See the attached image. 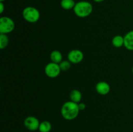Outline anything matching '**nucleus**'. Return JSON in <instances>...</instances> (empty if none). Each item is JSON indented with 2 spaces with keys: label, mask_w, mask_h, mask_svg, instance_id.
<instances>
[{
  "label": "nucleus",
  "mask_w": 133,
  "mask_h": 132,
  "mask_svg": "<svg viewBox=\"0 0 133 132\" xmlns=\"http://www.w3.org/2000/svg\"><path fill=\"white\" fill-rule=\"evenodd\" d=\"M112 44L114 47L116 48L124 46V37L120 35H116L112 40Z\"/></svg>",
  "instance_id": "12"
},
{
  "label": "nucleus",
  "mask_w": 133,
  "mask_h": 132,
  "mask_svg": "<svg viewBox=\"0 0 133 132\" xmlns=\"http://www.w3.org/2000/svg\"><path fill=\"white\" fill-rule=\"evenodd\" d=\"M124 47L129 50H133V30L124 36Z\"/></svg>",
  "instance_id": "9"
},
{
  "label": "nucleus",
  "mask_w": 133,
  "mask_h": 132,
  "mask_svg": "<svg viewBox=\"0 0 133 132\" xmlns=\"http://www.w3.org/2000/svg\"><path fill=\"white\" fill-rule=\"evenodd\" d=\"M94 1H95V2L96 3H101L103 2V1H104L105 0H93Z\"/></svg>",
  "instance_id": "19"
},
{
  "label": "nucleus",
  "mask_w": 133,
  "mask_h": 132,
  "mask_svg": "<svg viewBox=\"0 0 133 132\" xmlns=\"http://www.w3.org/2000/svg\"><path fill=\"white\" fill-rule=\"evenodd\" d=\"M50 59L52 62L59 64L62 61V54L59 50H55L50 54Z\"/></svg>",
  "instance_id": "11"
},
{
  "label": "nucleus",
  "mask_w": 133,
  "mask_h": 132,
  "mask_svg": "<svg viewBox=\"0 0 133 132\" xmlns=\"http://www.w3.org/2000/svg\"><path fill=\"white\" fill-rule=\"evenodd\" d=\"M44 72L47 76L51 78H55L59 76L61 72V67L58 63L50 62L45 65L44 69Z\"/></svg>",
  "instance_id": "5"
},
{
  "label": "nucleus",
  "mask_w": 133,
  "mask_h": 132,
  "mask_svg": "<svg viewBox=\"0 0 133 132\" xmlns=\"http://www.w3.org/2000/svg\"><path fill=\"white\" fill-rule=\"evenodd\" d=\"M93 11L92 3L87 1H80L75 3L74 12L79 18H84L89 16Z\"/></svg>",
  "instance_id": "2"
},
{
  "label": "nucleus",
  "mask_w": 133,
  "mask_h": 132,
  "mask_svg": "<svg viewBox=\"0 0 133 132\" xmlns=\"http://www.w3.org/2000/svg\"><path fill=\"white\" fill-rule=\"evenodd\" d=\"M40 124V122H39L38 119L34 116H27L23 121L24 126L28 130L31 131H35L38 130Z\"/></svg>",
  "instance_id": "6"
},
{
  "label": "nucleus",
  "mask_w": 133,
  "mask_h": 132,
  "mask_svg": "<svg viewBox=\"0 0 133 132\" xmlns=\"http://www.w3.org/2000/svg\"><path fill=\"white\" fill-rule=\"evenodd\" d=\"M132 74H133V66H132Z\"/></svg>",
  "instance_id": "21"
},
{
  "label": "nucleus",
  "mask_w": 133,
  "mask_h": 132,
  "mask_svg": "<svg viewBox=\"0 0 133 132\" xmlns=\"http://www.w3.org/2000/svg\"><path fill=\"white\" fill-rule=\"evenodd\" d=\"M4 10H5V5H4L3 2H1L0 1V13L3 14Z\"/></svg>",
  "instance_id": "18"
},
{
  "label": "nucleus",
  "mask_w": 133,
  "mask_h": 132,
  "mask_svg": "<svg viewBox=\"0 0 133 132\" xmlns=\"http://www.w3.org/2000/svg\"><path fill=\"white\" fill-rule=\"evenodd\" d=\"M52 129V125L50 122L44 120L40 122L38 131L40 132H50Z\"/></svg>",
  "instance_id": "14"
},
{
  "label": "nucleus",
  "mask_w": 133,
  "mask_h": 132,
  "mask_svg": "<svg viewBox=\"0 0 133 132\" xmlns=\"http://www.w3.org/2000/svg\"><path fill=\"white\" fill-rule=\"evenodd\" d=\"M75 5L74 0H61V6L63 9L66 10L74 9Z\"/></svg>",
  "instance_id": "13"
},
{
  "label": "nucleus",
  "mask_w": 133,
  "mask_h": 132,
  "mask_svg": "<svg viewBox=\"0 0 133 132\" xmlns=\"http://www.w3.org/2000/svg\"><path fill=\"white\" fill-rule=\"evenodd\" d=\"M78 106H79V108L80 111H83L86 109V104L83 102H79L78 104Z\"/></svg>",
  "instance_id": "17"
},
{
  "label": "nucleus",
  "mask_w": 133,
  "mask_h": 132,
  "mask_svg": "<svg viewBox=\"0 0 133 132\" xmlns=\"http://www.w3.org/2000/svg\"><path fill=\"white\" fill-rule=\"evenodd\" d=\"M15 28V23L12 18L8 16H2L0 18V34L10 33Z\"/></svg>",
  "instance_id": "4"
},
{
  "label": "nucleus",
  "mask_w": 133,
  "mask_h": 132,
  "mask_svg": "<svg viewBox=\"0 0 133 132\" xmlns=\"http://www.w3.org/2000/svg\"><path fill=\"white\" fill-rule=\"evenodd\" d=\"M60 67H61V71H67L71 67V62L68 60H62L61 63H59Z\"/></svg>",
  "instance_id": "16"
},
{
  "label": "nucleus",
  "mask_w": 133,
  "mask_h": 132,
  "mask_svg": "<svg viewBox=\"0 0 133 132\" xmlns=\"http://www.w3.org/2000/svg\"><path fill=\"white\" fill-rule=\"evenodd\" d=\"M70 98L71 101L79 104L82 100V93L78 89H73L70 93Z\"/></svg>",
  "instance_id": "10"
},
{
  "label": "nucleus",
  "mask_w": 133,
  "mask_h": 132,
  "mask_svg": "<svg viewBox=\"0 0 133 132\" xmlns=\"http://www.w3.org/2000/svg\"><path fill=\"white\" fill-rule=\"evenodd\" d=\"M68 59L71 63L77 64L79 63L84 59V54L79 49H74L69 52L68 54Z\"/></svg>",
  "instance_id": "7"
},
{
  "label": "nucleus",
  "mask_w": 133,
  "mask_h": 132,
  "mask_svg": "<svg viewBox=\"0 0 133 132\" xmlns=\"http://www.w3.org/2000/svg\"><path fill=\"white\" fill-rule=\"evenodd\" d=\"M96 90L98 94L101 95H106L110 92V86L106 82L101 81L96 84Z\"/></svg>",
  "instance_id": "8"
},
{
  "label": "nucleus",
  "mask_w": 133,
  "mask_h": 132,
  "mask_svg": "<svg viewBox=\"0 0 133 132\" xmlns=\"http://www.w3.org/2000/svg\"><path fill=\"white\" fill-rule=\"evenodd\" d=\"M6 1V0H0V1H1V2H3V1Z\"/></svg>",
  "instance_id": "20"
},
{
  "label": "nucleus",
  "mask_w": 133,
  "mask_h": 132,
  "mask_svg": "<svg viewBox=\"0 0 133 132\" xmlns=\"http://www.w3.org/2000/svg\"><path fill=\"white\" fill-rule=\"evenodd\" d=\"M79 111L78 104L71 100L64 103L61 110L62 117L67 120H72L76 119L79 115Z\"/></svg>",
  "instance_id": "1"
},
{
  "label": "nucleus",
  "mask_w": 133,
  "mask_h": 132,
  "mask_svg": "<svg viewBox=\"0 0 133 132\" xmlns=\"http://www.w3.org/2000/svg\"><path fill=\"white\" fill-rule=\"evenodd\" d=\"M22 16L26 21L34 23L39 20L40 18V13L36 8L29 6L24 8L22 12Z\"/></svg>",
  "instance_id": "3"
},
{
  "label": "nucleus",
  "mask_w": 133,
  "mask_h": 132,
  "mask_svg": "<svg viewBox=\"0 0 133 132\" xmlns=\"http://www.w3.org/2000/svg\"><path fill=\"white\" fill-rule=\"evenodd\" d=\"M9 43V37L5 34H0V48L4 49L7 47Z\"/></svg>",
  "instance_id": "15"
}]
</instances>
